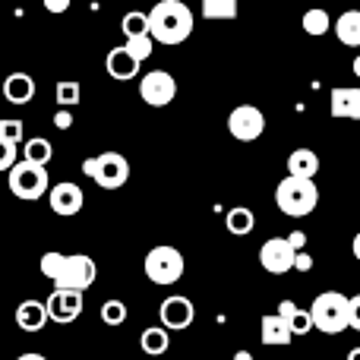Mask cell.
I'll use <instances>...</instances> for the list:
<instances>
[{
	"mask_svg": "<svg viewBox=\"0 0 360 360\" xmlns=\"http://www.w3.org/2000/svg\"><path fill=\"white\" fill-rule=\"evenodd\" d=\"M143 269H146V278H149L152 285L171 288V285H177V281L184 278L186 262H184V253H180L177 247L162 243V247H152L149 253H146Z\"/></svg>",
	"mask_w": 360,
	"mask_h": 360,
	"instance_id": "obj_4",
	"label": "cell"
},
{
	"mask_svg": "<svg viewBox=\"0 0 360 360\" xmlns=\"http://www.w3.org/2000/svg\"><path fill=\"white\" fill-rule=\"evenodd\" d=\"M300 25H304V32L307 35H313V38H319V35H326V32H332V16L326 10H307L304 13V19H300Z\"/></svg>",
	"mask_w": 360,
	"mask_h": 360,
	"instance_id": "obj_25",
	"label": "cell"
},
{
	"mask_svg": "<svg viewBox=\"0 0 360 360\" xmlns=\"http://www.w3.org/2000/svg\"><path fill=\"white\" fill-rule=\"evenodd\" d=\"M275 205H278V212L281 215H288V218L313 215V209L319 205L316 180L288 174L285 180H278V186H275Z\"/></svg>",
	"mask_w": 360,
	"mask_h": 360,
	"instance_id": "obj_2",
	"label": "cell"
},
{
	"mask_svg": "<svg viewBox=\"0 0 360 360\" xmlns=\"http://www.w3.org/2000/svg\"><path fill=\"white\" fill-rule=\"evenodd\" d=\"M224 228L231 231V234H237V237H243V234H250V231L256 228V215H253V209H247V205H234V209L224 215Z\"/></svg>",
	"mask_w": 360,
	"mask_h": 360,
	"instance_id": "obj_23",
	"label": "cell"
},
{
	"mask_svg": "<svg viewBox=\"0 0 360 360\" xmlns=\"http://www.w3.org/2000/svg\"><path fill=\"white\" fill-rule=\"evenodd\" d=\"M158 316H162V326L168 332H180V329H190L193 326V319H196V307H193V300L184 297V294H171V297L162 300Z\"/></svg>",
	"mask_w": 360,
	"mask_h": 360,
	"instance_id": "obj_12",
	"label": "cell"
},
{
	"mask_svg": "<svg viewBox=\"0 0 360 360\" xmlns=\"http://www.w3.org/2000/svg\"><path fill=\"white\" fill-rule=\"evenodd\" d=\"M4 98L10 105H29L35 98V79L29 73H10L4 79Z\"/></svg>",
	"mask_w": 360,
	"mask_h": 360,
	"instance_id": "obj_17",
	"label": "cell"
},
{
	"mask_svg": "<svg viewBox=\"0 0 360 360\" xmlns=\"http://www.w3.org/2000/svg\"><path fill=\"white\" fill-rule=\"evenodd\" d=\"M120 29H124V38L149 35V13H143V10H130L124 19H120Z\"/></svg>",
	"mask_w": 360,
	"mask_h": 360,
	"instance_id": "obj_27",
	"label": "cell"
},
{
	"mask_svg": "<svg viewBox=\"0 0 360 360\" xmlns=\"http://www.w3.org/2000/svg\"><path fill=\"white\" fill-rule=\"evenodd\" d=\"M0 139L6 143H22V120H13V117H4L0 120Z\"/></svg>",
	"mask_w": 360,
	"mask_h": 360,
	"instance_id": "obj_32",
	"label": "cell"
},
{
	"mask_svg": "<svg viewBox=\"0 0 360 360\" xmlns=\"http://www.w3.org/2000/svg\"><path fill=\"white\" fill-rule=\"evenodd\" d=\"M278 313L288 319V326H291L294 335H307V332L313 329V319H310V310H300L294 300H281L278 304Z\"/></svg>",
	"mask_w": 360,
	"mask_h": 360,
	"instance_id": "obj_22",
	"label": "cell"
},
{
	"mask_svg": "<svg viewBox=\"0 0 360 360\" xmlns=\"http://www.w3.org/2000/svg\"><path fill=\"white\" fill-rule=\"evenodd\" d=\"M310 319L313 329L326 332V335H338L348 329L351 319V300L342 291H323L310 307Z\"/></svg>",
	"mask_w": 360,
	"mask_h": 360,
	"instance_id": "obj_3",
	"label": "cell"
},
{
	"mask_svg": "<svg viewBox=\"0 0 360 360\" xmlns=\"http://www.w3.org/2000/svg\"><path fill=\"white\" fill-rule=\"evenodd\" d=\"M54 95H57V105L60 108H76L79 105V98H82V86L76 79H60Z\"/></svg>",
	"mask_w": 360,
	"mask_h": 360,
	"instance_id": "obj_28",
	"label": "cell"
},
{
	"mask_svg": "<svg viewBox=\"0 0 360 360\" xmlns=\"http://www.w3.org/2000/svg\"><path fill=\"white\" fill-rule=\"evenodd\" d=\"M82 174L92 177L101 190H120L130 180V162L120 152H101L82 162Z\"/></svg>",
	"mask_w": 360,
	"mask_h": 360,
	"instance_id": "obj_6",
	"label": "cell"
},
{
	"mask_svg": "<svg viewBox=\"0 0 360 360\" xmlns=\"http://www.w3.org/2000/svg\"><path fill=\"white\" fill-rule=\"evenodd\" d=\"M332 32L338 35V41L348 48H360V10H345L342 16L332 22Z\"/></svg>",
	"mask_w": 360,
	"mask_h": 360,
	"instance_id": "obj_19",
	"label": "cell"
},
{
	"mask_svg": "<svg viewBox=\"0 0 360 360\" xmlns=\"http://www.w3.org/2000/svg\"><path fill=\"white\" fill-rule=\"evenodd\" d=\"M54 127L57 130H70V127H73V114H70V108H60V111L54 114Z\"/></svg>",
	"mask_w": 360,
	"mask_h": 360,
	"instance_id": "obj_33",
	"label": "cell"
},
{
	"mask_svg": "<svg viewBox=\"0 0 360 360\" xmlns=\"http://www.w3.org/2000/svg\"><path fill=\"white\" fill-rule=\"evenodd\" d=\"M48 323H51L48 307H44L41 300H22V304L16 307V326L22 332H41Z\"/></svg>",
	"mask_w": 360,
	"mask_h": 360,
	"instance_id": "obj_16",
	"label": "cell"
},
{
	"mask_svg": "<svg viewBox=\"0 0 360 360\" xmlns=\"http://www.w3.org/2000/svg\"><path fill=\"white\" fill-rule=\"evenodd\" d=\"M95 278H98V266H95V259L89 253H73L67 256V262H63V272L60 278L54 281V288H76V291H89V288L95 285Z\"/></svg>",
	"mask_w": 360,
	"mask_h": 360,
	"instance_id": "obj_9",
	"label": "cell"
},
{
	"mask_svg": "<svg viewBox=\"0 0 360 360\" xmlns=\"http://www.w3.org/2000/svg\"><path fill=\"white\" fill-rule=\"evenodd\" d=\"M291 338H294V332H291V326H288V319L281 316V313L262 316V345L278 348V345H291Z\"/></svg>",
	"mask_w": 360,
	"mask_h": 360,
	"instance_id": "obj_18",
	"label": "cell"
},
{
	"mask_svg": "<svg viewBox=\"0 0 360 360\" xmlns=\"http://www.w3.org/2000/svg\"><path fill=\"white\" fill-rule=\"evenodd\" d=\"M228 133L237 143H256L266 133V114L256 105H237L228 114Z\"/></svg>",
	"mask_w": 360,
	"mask_h": 360,
	"instance_id": "obj_7",
	"label": "cell"
},
{
	"mask_svg": "<svg viewBox=\"0 0 360 360\" xmlns=\"http://www.w3.org/2000/svg\"><path fill=\"white\" fill-rule=\"evenodd\" d=\"M139 67H143V63H139L136 57H133L130 51L124 48V44H120V48H111V51H108L105 70H108V76H111V79H117V82L133 79V76H139Z\"/></svg>",
	"mask_w": 360,
	"mask_h": 360,
	"instance_id": "obj_14",
	"label": "cell"
},
{
	"mask_svg": "<svg viewBox=\"0 0 360 360\" xmlns=\"http://www.w3.org/2000/svg\"><path fill=\"white\" fill-rule=\"evenodd\" d=\"M351 70H354V76H357V79H360V54L354 57V63H351Z\"/></svg>",
	"mask_w": 360,
	"mask_h": 360,
	"instance_id": "obj_41",
	"label": "cell"
},
{
	"mask_svg": "<svg viewBox=\"0 0 360 360\" xmlns=\"http://www.w3.org/2000/svg\"><path fill=\"white\" fill-rule=\"evenodd\" d=\"M319 171V155L313 149H294L288 155V174L294 177H316Z\"/></svg>",
	"mask_w": 360,
	"mask_h": 360,
	"instance_id": "obj_20",
	"label": "cell"
},
{
	"mask_svg": "<svg viewBox=\"0 0 360 360\" xmlns=\"http://www.w3.org/2000/svg\"><path fill=\"white\" fill-rule=\"evenodd\" d=\"M124 48L130 51L139 63H143V60H149L152 51H155V38H152V35H133V38H127Z\"/></svg>",
	"mask_w": 360,
	"mask_h": 360,
	"instance_id": "obj_30",
	"label": "cell"
},
{
	"mask_svg": "<svg viewBox=\"0 0 360 360\" xmlns=\"http://www.w3.org/2000/svg\"><path fill=\"white\" fill-rule=\"evenodd\" d=\"M139 98L149 108H168L177 98V79L168 70H152L139 79Z\"/></svg>",
	"mask_w": 360,
	"mask_h": 360,
	"instance_id": "obj_8",
	"label": "cell"
},
{
	"mask_svg": "<svg viewBox=\"0 0 360 360\" xmlns=\"http://www.w3.org/2000/svg\"><path fill=\"white\" fill-rule=\"evenodd\" d=\"M288 240H291L294 250H304L307 247V234H304V231H294V234H288Z\"/></svg>",
	"mask_w": 360,
	"mask_h": 360,
	"instance_id": "obj_37",
	"label": "cell"
},
{
	"mask_svg": "<svg viewBox=\"0 0 360 360\" xmlns=\"http://www.w3.org/2000/svg\"><path fill=\"white\" fill-rule=\"evenodd\" d=\"M22 158H25V162H35V165H44V168H48L51 158H54V146H51L44 136L25 139V146H22Z\"/></svg>",
	"mask_w": 360,
	"mask_h": 360,
	"instance_id": "obj_24",
	"label": "cell"
},
{
	"mask_svg": "<svg viewBox=\"0 0 360 360\" xmlns=\"http://www.w3.org/2000/svg\"><path fill=\"white\" fill-rule=\"evenodd\" d=\"M202 16L218 19V22L237 19V0H202Z\"/></svg>",
	"mask_w": 360,
	"mask_h": 360,
	"instance_id": "obj_26",
	"label": "cell"
},
{
	"mask_svg": "<svg viewBox=\"0 0 360 360\" xmlns=\"http://www.w3.org/2000/svg\"><path fill=\"white\" fill-rule=\"evenodd\" d=\"M294 269H297V272H310V269H313V256L304 253V250H297V256H294Z\"/></svg>",
	"mask_w": 360,
	"mask_h": 360,
	"instance_id": "obj_35",
	"label": "cell"
},
{
	"mask_svg": "<svg viewBox=\"0 0 360 360\" xmlns=\"http://www.w3.org/2000/svg\"><path fill=\"white\" fill-rule=\"evenodd\" d=\"M48 319L57 326H70L82 316V307H86V297L76 288H54L48 297Z\"/></svg>",
	"mask_w": 360,
	"mask_h": 360,
	"instance_id": "obj_10",
	"label": "cell"
},
{
	"mask_svg": "<svg viewBox=\"0 0 360 360\" xmlns=\"http://www.w3.org/2000/svg\"><path fill=\"white\" fill-rule=\"evenodd\" d=\"M16 360H48L44 354H38V351H25V354H19Z\"/></svg>",
	"mask_w": 360,
	"mask_h": 360,
	"instance_id": "obj_39",
	"label": "cell"
},
{
	"mask_svg": "<svg viewBox=\"0 0 360 360\" xmlns=\"http://www.w3.org/2000/svg\"><path fill=\"white\" fill-rule=\"evenodd\" d=\"M48 205L57 212V215L73 218V215H79L82 205H86V193H82L79 184H70V180H63V184L48 186Z\"/></svg>",
	"mask_w": 360,
	"mask_h": 360,
	"instance_id": "obj_13",
	"label": "cell"
},
{
	"mask_svg": "<svg viewBox=\"0 0 360 360\" xmlns=\"http://www.w3.org/2000/svg\"><path fill=\"white\" fill-rule=\"evenodd\" d=\"M41 4H44V10L48 13H67L73 0H41Z\"/></svg>",
	"mask_w": 360,
	"mask_h": 360,
	"instance_id": "obj_36",
	"label": "cell"
},
{
	"mask_svg": "<svg viewBox=\"0 0 360 360\" xmlns=\"http://www.w3.org/2000/svg\"><path fill=\"white\" fill-rule=\"evenodd\" d=\"M329 111L338 120H360V89H332Z\"/></svg>",
	"mask_w": 360,
	"mask_h": 360,
	"instance_id": "obj_15",
	"label": "cell"
},
{
	"mask_svg": "<svg viewBox=\"0 0 360 360\" xmlns=\"http://www.w3.org/2000/svg\"><path fill=\"white\" fill-rule=\"evenodd\" d=\"M149 35L158 44H184L193 35V13L184 0H158L149 10Z\"/></svg>",
	"mask_w": 360,
	"mask_h": 360,
	"instance_id": "obj_1",
	"label": "cell"
},
{
	"mask_svg": "<svg viewBox=\"0 0 360 360\" xmlns=\"http://www.w3.org/2000/svg\"><path fill=\"white\" fill-rule=\"evenodd\" d=\"M234 360H253V354H250V351H237Z\"/></svg>",
	"mask_w": 360,
	"mask_h": 360,
	"instance_id": "obj_40",
	"label": "cell"
},
{
	"mask_svg": "<svg viewBox=\"0 0 360 360\" xmlns=\"http://www.w3.org/2000/svg\"><path fill=\"white\" fill-rule=\"evenodd\" d=\"M294 256H297V250L291 247L288 237H269L259 247V266L269 275H285L294 269Z\"/></svg>",
	"mask_w": 360,
	"mask_h": 360,
	"instance_id": "obj_11",
	"label": "cell"
},
{
	"mask_svg": "<svg viewBox=\"0 0 360 360\" xmlns=\"http://www.w3.org/2000/svg\"><path fill=\"white\" fill-rule=\"evenodd\" d=\"M351 300V319H348V329L360 332V294L357 297H348Z\"/></svg>",
	"mask_w": 360,
	"mask_h": 360,
	"instance_id": "obj_34",
	"label": "cell"
},
{
	"mask_svg": "<svg viewBox=\"0 0 360 360\" xmlns=\"http://www.w3.org/2000/svg\"><path fill=\"white\" fill-rule=\"evenodd\" d=\"M139 348H143V354L149 357H162L165 351L171 348V335L165 326H149V329L139 335Z\"/></svg>",
	"mask_w": 360,
	"mask_h": 360,
	"instance_id": "obj_21",
	"label": "cell"
},
{
	"mask_svg": "<svg viewBox=\"0 0 360 360\" xmlns=\"http://www.w3.org/2000/svg\"><path fill=\"white\" fill-rule=\"evenodd\" d=\"M101 323L105 326H124L127 323V304L124 300H105V304H101Z\"/></svg>",
	"mask_w": 360,
	"mask_h": 360,
	"instance_id": "obj_31",
	"label": "cell"
},
{
	"mask_svg": "<svg viewBox=\"0 0 360 360\" xmlns=\"http://www.w3.org/2000/svg\"><path fill=\"white\" fill-rule=\"evenodd\" d=\"M0 259H4V250H0Z\"/></svg>",
	"mask_w": 360,
	"mask_h": 360,
	"instance_id": "obj_43",
	"label": "cell"
},
{
	"mask_svg": "<svg viewBox=\"0 0 360 360\" xmlns=\"http://www.w3.org/2000/svg\"><path fill=\"white\" fill-rule=\"evenodd\" d=\"M63 262H67V253H60V250H48V253L41 256V262H38V269H41L44 278L57 281L63 272Z\"/></svg>",
	"mask_w": 360,
	"mask_h": 360,
	"instance_id": "obj_29",
	"label": "cell"
},
{
	"mask_svg": "<svg viewBox=\"0 0 360 360\" xmlns=\"http://www.w3.org/2000/svg\"><path fill=\"white\" fill-rule=\"evenodd\" d=\"M348 360H360V348H351L348 351Z\"/></svg>",
	"mask_w": 360,
	"mask_h": 360,
	"instance_id": "obj_42",
	"label": "cell"
},
{
	"mask_svg": "<svg viewBox=\"0 0 360 360\" xmlns=\"http://www.w3.org/2000/svg\"><path fill=\"white\" fill-rule=\"evenodd\" d=\"M6 184H10V193L16 199H25V202H35V199L48 196V168L35 162H16L10 171H6Z\"/></svg>",
	"mask_w": 360,
	"mask_h": 360,
	"instance_id": "obj_5",
	"label": "cell"
},
{
	"mask_svg": "<svg viewBox=\"0 0 360 360\" xmlns=\"http://www.w3.org/2000/svg\"><path fill=\"white\" fill-rule=\"evenodd\" d=\"M351 253H354V259L360 262V231L354 234V240H351Z\"/></svg>",
	"mask_w": 360,
	"mask_h": 360,
	"instance_id": "obj_38",
	"label": "cell"
}]
</instances>
